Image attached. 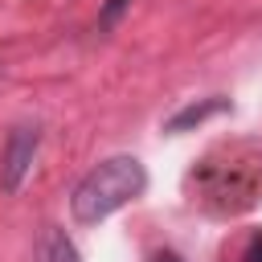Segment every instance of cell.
Returning <instances> with one entry per match:
<instances>
[{
  "instance_id": "obj_1",
  "label": "cell",
  "mask_w": 262,
  "mask_h": 262,
  "mask_svg": "<svg viewBox=\"0 0 262 262\" xmlns=\"http://www.w3.org/2000/svg\"><path fill=\"white\" fill-rule=\"evenodd\" d=\"M147 188V172L135 156H111L94 164L70 192V213L78 225H98Z\"/></svg>"
},
{
  "instance_id": "obj_2",
  "label": "cell",
  "mask_w": 262,
  "mask_h": 262,
  "mask_svg": "<svg viewBox=\"0 0 262 262\" xmlns=\"http://www.w3.org/2000/svg\"><path fill=\"white\" fill-rule=\"evenodd\" d=\"M37 147H41V131H37V123H20V127L8 135L4 156H0V184H4V192H20V184H25L29 172H33Z\"/></svg>"
},
{
  "instance_id": "obj_3",
  "label": "cell",
  "mask_w": 262,
  "mask_h": 262,
  "mask_svg": "<svg viewBox=\"0 0 262 262\" xmlns=\"http://www.w3.org/2000/svg\"><path fill=\"white\" fill-rule=\"evenodd\" d=\"M221 111H229V98H205V102H188V106H180L168 123H164V131H172V135H180V131H192V127H201L205 119H213V115H221Z\"/></svg>"
},
{
  "instance_id": "obj_4",
  "label": "cell",
  "mask_w": 262,
  "mask_h": 262,
  "mask_svg": "<svg viewBox=\"0 0 262 262\" xmlns=\"http://www.w3.org/2000/svg\"><path fill=\"white\" fill-rule=\"evenodd\" d=\"M37 262H82V254L61 225H45L37 237Z\"/></svg>"
},
{
  "instance_id": "obj_5",
  "label": "cell",
  "mask_w": 262,
  "mask_h": 262,
  "mask_svg": "<svg viewBox=\"0 0 262 262\" xmlns=\"http://www.w3.org/2000/svg\"><path fill=\"white\" fill-rule=\"evenodd\" d=\"M127 4H131V0H106V4H102V25L111 29V25L123 16V8H127Z\"/></svg>"
},
{
  "instance_id": "obj_6",
  "label": "cell",
  "mask_w": 262,
  "mask_h": 262,
  "mask_svg": "<svg viewBox=\"0 0 262 262\" xmlns=\"http://www.w3.org/2000/svg\"><path fill=\"white\" fill-rule=\"evenodd\" d=\"M246 262H262V233L250 242V250H246Z\"/></svg>"
},
{
  "instance_id": "obj_7",
  "label": "cell",
  "mask_w": 262,
  "mask_h": 262,
  "mask_svg": "<svg viewBox=\"0 0 262 262\" xmlns=\"http://www.w3.org/2000/svg\"><path fill=\"white\" fill-rule=\"evenodd\" d=\"M151 262H184V258H180L176 250H156V254H151Z\"/></svg>"
}]
</instances>
